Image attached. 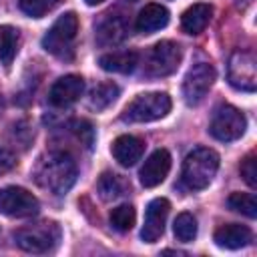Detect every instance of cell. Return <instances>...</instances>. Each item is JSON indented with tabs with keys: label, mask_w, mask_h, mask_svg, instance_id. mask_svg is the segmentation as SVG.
Wrapping results in <instances>:
<instances>
[{
	"label": "cell",
	"mask_w": 257,
	"mask_h": 257,
	"mask_svg": "<svg viewBox=\"0 0 257 257\" xmlns=\"http://www.w3.org/2000/svg\"><path fill=\"white\" fill-rule=\"evenodd\" d=\"M34 181L44 191L60 197L76 181V163L68 153H48L38 161L34 169Z\"/></svg>",
	"instance_id": "cell-1"
},
{
	"label": "cell",
	"mask_w": 257,
	"mask_h": 257,
	"mask_svg": "<svg viewBox=\"0 0 257 257\" xmlns=\"http://www.w3.org/2000/svg\"><path fill=\"white\" fill-rule=\"evenodd\" d=\"M217 169H219V155L213 149L199 147L185 157L183 183L193 191H201L211 185L213 177L217 175Z\"/></svg>",
	"instance_id": "cell-2"
},
{
	"label": "cell",
	"mask_w": 257,
	"mask_h": 257,
	"mask_svg": "<svg viewBox=\"0 0 257 257\" xmlns=\"http://www.w3.org/2000/svg\"><path fill=\"white\" fill-rule=\"evenodd\" d=\"M76 32H78V18H76L74 12H66L44 34L42 48L46 52L62 58V60H68L74 54V38H76Z\"/></svg>",
	"instance_id": "cell-3"
},
{
	"label": "cell",
	"mask_w": 257,
	"mask_h": 257,
	"mask_svg": "<svg viewBox=\"0 0 257 257\" xmlns=\"http://www.w3.org/2000/svg\"><path fill=\"white\" fill-rule=\"evenodd\" d=\"M171 110V96L167 92H145L135 96L122 110L124 122H151L167 116Z\"/></svg>",
	"instance_id": "cell-4"
},
{
	"label": "cell",
	"mask_w": 257,
	"mask_h": 257,
	"mask_svg": "<svg viewBox=\"0 0 257 257\" xmlns=\"http://www.w3.org/2000/svg\"><path fill=\"white\" fill-rule=\"evenodd\" d=\"M14 241L22 251L48 253L60 241V227L54 221H40V223L18 229L14 233Z\"/></svg>",
	"instance_id": "cell-5"
},
{
	"label": "cell",
	"mask_w": 257,
	"mask_h": 257,
	"mask_svg": "<svg viewBox=\"0 0 257 257\" xmlns=\"http://www.w3.org/2000/svg\"><path fill=\"white\" fill-rule=\"evenodd\" d=\"M215 68L209 62H197L189 68V72L183 78V98L189 106H197L205 100L207 92L211 90L215 82Z\"/></svg>",
	"instance_id": "cell-6"
},
{
	"label": "cell",
	"mask_w": 257,
	"mask_h": 257,
	"mask_svg": "<svg viewBox=\"0 0 257 257\" xmlns=\"http://www.w3.org/2000/svg\"><path fill=\"white\" fill-rule=\"evenodd\" d=\"M247 128V120L243 116V112L231 104H223L213 112L211 124H209V133L211 137H215L217 141L229 143V141H237L239 137H243Z\"/></svg>",
	"instance_id": "cell-7"
},
{
	"label": "cell",
	"mask_w": 257,
	"mask_h": 257,
	"mask_svg": "<svg viewBox=\"0 0 257 257\" xmlns=\"http://www.w3.org/2000/svg\"><path fill=\"white\" fill-rule=\"evenodd\" d=\"M227 78H229V84L235 86L237 90L253 92L257 86V64H255L253 52H247V50L233 52L227 66Z\"/></svg>",
	"instance_id": "cell-8"
},
{
	"label": "cell",
	"mask_w": 257,
	"mask_h": 257,
	"mask_svg": "<svg viewBox=\"0 0 257 257\" xmlns=\"http://www.w3.org/2000/svg\"><path fill=\"white\" fill-rule=\"evenodd\" d=\"M183 58V50L173 40H161L157 42L147 58V72L149 76H169L173 74Z\"/></svg>",
	"instance_id": "cell-9"
},
{
	"label": "cell",
	"mask_w": 257,
	"mask_h": 257,
	"mask_svg": "<svg viewBox=\"0 0 257 257\" xmlns=\"http://www.w3.org/2000/svg\"><path fill=\"white\" fill-rule=\"evenodd\" d=\"M38 209H40V203L30 191H26L22 187L0 189V213L2 215L22 219V217L36 215Z\"/></svg>",
	"instance_id": "cell-10"
},
{
	"label": "cell",
	"mask_w": 257,
	"mask_h": 257,
	"mask_svg": "<svg viewBox=\"0 0 257 257\" xmlns=\"http://www.w3.org/2000/svg\"><path fill=\"white\" fill-rule=\"evenodd\" d=\"M169 201L159 197V199H153L147 207V215H145V225L141 229V239L145 243H155L161 239V235L165 233V223H167V217H169Z\"/></svg>",
	"instance_id": "cell-11"
},
{
	"label": "cell",
	"mask_w": 257,
	"mask_h": 257,
	"mask_svg": "<svg viewBox=\"0 0 257 257\" xmlns=\"http://www.w3.org/2000/svg\"><path fill=\"white\" fill-rule=\"evenodd\" d=\"M84 92V80L82 76L78 74H66V76H60L50 92H48V98H50V104L58 106V108H64V106H70L74 104Z\"/></svg>",
	"instance_id": "cell-12"
},
{
	"label": "cell",
	"mask_w": 257,
	"mask_h": 257,
	"mask_svg": "<svg viewBox=\"0 0 257 257\" xmlns=\"http://www.w3.org/2000/svg\"><path fill=\"white\" fill-rule=\"evenodd\" d=\"M169 171H171V155H169V151L157 149V151L145 161V165L141 167L139 177H141L143 187L153 189V187L161 185V183L167 179Z\"/></svg>",
	"instance_id": "cell-13"
},
{
	"label": "cell",
	"mask_w": 257,
	"mask_h": 257,
	"mask_svg": "<svg viewBox=\"0 0 257 257\" xmlns=\"http://www.w3.org/2000/svg\"><path fill=\"white\" fill-rule=\"evenodd\" d=\"M96 42L102 44V46H108V44H118L120 40H124L126 32H128V26H126V20L120 16V14H104L96 28Z\"/></svg>",
	"instance_id": "cell-14"
},
{
	"label": "cell",
	"mask_w": 257,
	"mask_h": 257,
	"mask_svg": "<svg viewBox=\"0 0 257 257\" xmlns=\"http://www.w3.org/2000/svg\"><path fill=\"white\" fill-rule=\"evenodd\" d=\"M110 151H112V157L116 159L118 165L133 167V165H137V161H141V157L145 153V143L139 137L120 135V137L114 139Z\"/></svg>",
	"instance_id": "cell-15"
},
{
	"label": "cell",
	"mask_w": 257,
	"mask_h": 257,
	"mask_svg": "<svg viewBox=\"0 0 257 257\" xmlns=\"http://www.w3.org/2000/svg\"><path fill=\"white\" fill-rule=\"evenodd\" d=\"M215 243L223 249H241L247 247L253 241V233L249 227L245 225H237V223H229L223 225L215 231Z\"/></svg>",
	"instance_id": "cell-16"
},
{
	"label": "cell",
	"mask_w": 257,
	"mask_h": 257,
	"mask_svg": "<svg viewBox=\"0 0 257 257\" xmlns=\"http://www.w3.org/2000/svg\"><path fill=\"white\" fill-rule=\"evenodd\" d=\"M169 24V10L161 4H147L137 16V30L143 34L157 32Z\"/></svg>",
	"instance_id": "cell-17"
},
{
	"label": "cell",
	"mask_w": 257,
	"mask_h": 257,
	"mask_svg": "<svg viewBox=\"0 0 257 257\" xmlns=\"http://www.w3.org/2000/svg\"><path fill=\"white\" fill-rule=\"evenodd\" d=\"M211 16H213V6L199 2V4L189 6V8L183 12V16H181V26H183V30H185L187 34H201V32L207 28Z\"/></svg>",
	"instance_id": "cell-18"
},
{
	"label": "cell",
	"mask_w": 257,
	"mask_h": 257,
	"mask_svg": "<svg viewBox=\"0 0 257 257\" xmlns=\"http://www.w3.org/2000/svg\"><path fill=\"white\" fill-rule=\"evenodd\" d=\"M98 64L106 72H118V74H131L139 64V54L133 50L124 52H108L98 58Z\"/></svg>",
	"instance_id": "cell-19"
},
{
	"label": "cell",
	"mask_w": 257,
	"mask_h": 257,
	"mask_svg": "<svg viewBox=\"0 0 257 257\" xmlns=\"http://www.w3.org/2000/svg\"><path fill=\"white\" fill-rule=\"evenodd\" d=\"M126 189H128V185L124 183V179H120L114 173H102L96 183V191L102 201H114V199L122 197L126 193Z\"/></svg>",
	"instance_id": "cell-20"
},
{
	"label": "cell",
	"mask_w": 257,
	"mask_h": 257,
	"mask_svg": "<svg viewBox=\"0 0 257 257\" xmlns=\"http://www.w3.org/2000/svg\"><path fill=\"white\" fill-rule=\"evenodd\" d=\"M18 42H20V34L14 26H0V62L2 64H10L12 58L18 52Z\"/></svg>",
	"instance_id": "cell-21"
},
{
	"label": "cell",
	"mask_w": 257,
	"mask_h": 257,
	"mask_svg": "<svg viewBox=\"0 0 257 257\" xmlns=\"http://www.w3.org/2000/svg\"><path fill=\"white\" fill-rule=\"evenodd\" d=\"M118 96V86L112 84V82H102L98 86L92 88L90 92V98H88V104L90 108H96V110H102L106 106H110Z\"/></svg>",
	"instance_id": "cell-22"
},
{
	"label": "cell",
	"mask_w": 257,
	"mask_h": 257,
	"mask_svg": "<svg viewBox=\"0 0 257 257\" xmlns=\"http://www.w3.org/2000/svg\"><path fill=\"white\" fill-rule=\"evenodd\" d=\"M227 205H229L231 211H237V213H241L249 219L257 217V201H255L253 193H233L227 199Z\"/></svg>",
	"instance_id": "cell-23"
},
{
	"label": "cell",
	"mask_w": 257,
	"mask_h": 257,
	"mask_svg": "<svg viewBox=\"0 0 257 257\" xmlns=\"http://www.w3.org/2000/svg\"><path fill=\"white\" fill-rule=\"evenodd\" d=\"M173 233L179 241L189 243L197 237V219L191 213H181L177 215L175 223H173Z\"/></svg>",
	"instance_id": "cell-24"
},
{
	"label": "cell",
	"mask_w": 257,
	"mask_h": 257,
	"mask_svg": "<svg viewBox=\"0 0 257 257\" xmlns=\"http://www.w3.org/2000/svg\"><path fill=\"white\" fill-rule=\"evenodd\" d=\"M135 219H137V213L133 205H118L110 211V225L120 233L131 231L135 225Z\"/></svg>",
	"instance_id": "cell-25"
},
{
	"label": "cell",
	"mask_w": 257,
	"mask_h": 257,
	"mask_svg": "<svg viewBox=\"0 0 257 257\" xmlns=\"http://www.w3.org/2000/svg\"><path fill=\"white\" fill-rule=\"evenodd\" d=\"M60 0H18L20 10L32 18H42L46 12H50Z\"/></svg>",
	"instance_id": "cell-26"
},
{
	"label": "cell",
	"mask_w": 257,
	"mask_h": 257,
	"mask_svg": "<svg viewBox=\"0 0 257 257\" xmlns=\"http://www.w3.org/2000/svg\"><path fill=\"white\" fill-rule=\"evenodd\" d=\"M241 177H243V181L251 189L257 187V165H255V155L253 153L243 159V163H241Z\"/></svg>",
	"instance_id": "cell-27"
},
{
	"label": "cell",
	"mask_w": 257,
	"mask_h": 257,
	"mask_svg": "<svg viewBox=\"0 0 257 257\" xmlns=\"http://www.w3.org/2000/svg\"><path fill=\"white\" fill-rule=\"evenodd\" d=\"M14 165H16V157H14V153H10L8 149H0V175L8 173Z\"/></svg>",
	"instance_id": "cell-28"
},
{
	"label": "cell",
	"mask_w": 257,
	"mask_h": 257,
	"mask_svg": "<svg viewBox=\"0 0 257 257\" xmlns=\"http://www.w3.org/2000/svg\"><path fill=\"white\" fill-rule=\"evenodd\" d=\"M88 6H96V4H100V2H104V0H84Z\"/></svg>",
	"instance_id": "cell-29"
},
{
	"label": "cell",
	"mask_w": 257,
	"mask_h": 257,
	"mask_svg": "<svg viewBox=\"0 0 257 257\" xmlns=\"http://www.w3.org/2000/svg\"><path fill=\"white\" fill-rule=\"evenodd\" d=\"M126 2H139V0H126Z\"/></svg>",
	"instance_id": "cell-30"
}]
</instances>
